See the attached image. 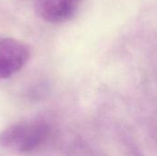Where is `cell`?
<instances>
[{
	"label": "cell",
	"instance_id": "3957f363",
	"mask_svg": "<svg viewBox=\"0 0 157 156\" xmlns=\"http://www.w3.org/2000/svg\"><path fill=\"white\" fill-rule=\"evenodd\" d=\"M84 0H35V12L48 23H62L72 18Z\"/></svg>",
	"mask_w": 157,
	"mask_h": 156
},
{
	"label": "cell",
	"instance_id": "7a4b0ae2",
	"mask_svg": "<svg viewBox=\"0 0 157 156\" xmlns=\"http://www.w3.org/2000/svg\"><path fill=\"white\" fill-rule=\"evenodd\" d=\"M29 57L30 51L27 44L14 38L0 39V81L22 70Z\"/></svg>",
	"mask_w": 157,
	"mask_h": 156
},
{
	"label": "cell",
	"instance_id": "6da1fadb",
	"mask_svg": "<svg viewBox=\"0 0 157 156\" xmlns=\"http://www.w3.org/2000/svg\"><path fill=\"white\" fill-rule=\"evenodd\" d=\"M49 135V127L42 121L13 124L0 133V146L19 153H29L39 147Z\"/></svg>",
	"mask_w": 157,
	"mask_h": 156
}]
</instances>
